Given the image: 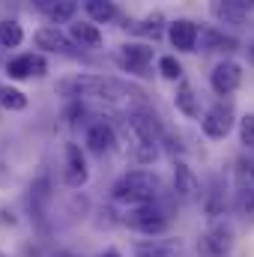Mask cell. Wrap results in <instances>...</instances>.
I'll return each mask as SVG.
<instances>
[{
	"instance_id": "obj_1",
	"label": "cell",
	"mask_w": 254,
	"mask_h": 257,
	"mask_svg": "<svg viewBox=\"0 0 254 257\" xmlns=\"http://www.w3.org/2000/svg\"><path fill=\"white\" fill-rule=\"evenodd\" d=\"M57 96H66L72 102L81 99H105V102H117V99H135L138 105H144V93L138 87H132L120 78H105V75H69L57 81Z\"/></svg>"
},
{
	"instance_id": "obj_2",
	"label": "cell",
	"mask_w": 254,
	"mask_h": 257,
	"mask_svg": "<svg viewBox=\"0 0 254 257\" xmlns=\"http://www.w3.org/2000/svg\"><path fill=\"white\" fill-rule=\"evenodd\" d=\"M162 192V183L153 171L138 168V171H126L114 186H111V197L114 203L123 206H141V203H156Z\"/></svg>"
},
{
	"instance_id": "obj_3",
	"label": "cell",
	"mask_w": 254,
	"mask_h": 257,
	"mask_svg": "<svg viewBox=\"0 0 254 257\" xmlns=\"http://www.w3.org/2000/svg\"><path fill=\"white\" fill-rule=\"evenodd\" d=\"M123 224L144 236H159L171 227V215L159 203H141V206H129L123 215Z\"/></svg>"
},
{
	"instance_id": "obj_4",
	"label": "cell",
	"mask_w": 254,
	"mask_h": 257,
	"mask_svg": "<svg viewBox=\"0 0 254 257\" xmlns=\"http://www.w3.org/2000/svg\"><path fill=\"white\" fill-rule=\"evenodd\" d=\"M236 123V114H233V105L230 102H215L203 117H200V132L212 141H221L230 135V128Z\"/></svg>"
},
{
	"instance_id": "obj_5",
	"label": "cell",
	"mask_w": 254,
	"mask_h": 257,
	"mask_svg": "<svg viewBox=\"0 0 254 257\" xmlns=\"http://www.w3.org/2000/svg\"><path fill=\"white\" fill-rule=\"evenodd\" d=\"M117 63L132 75H150V63H153V45L147 42H126L117 51Z\"/></svg>"
},
{
	"instance_id": "obj_6",
	"label": "cell",
	"mask_w": 254,
	"mask_h": 257,
	"mask_svg": "<svg viewBox=\"0 0 254 257\" xmlns=\"http://www.w3.org/2000/svg\"><path fill=\"white\" fill-rule=\"evenodd\" d=\"M126 123H129V132L135 135L138 144H159V141H162L159 120H156V114L147 111V108H132L129 117H126Z\"/></svg>"
},
{
	"instance_id": "obj_7",
	"label": "cell",
	"mask_w": 254,
	"mask_h": 257,
	"mask_svg": "<svg viewBox=\"0 0 254 257\" xmlns=\"http://www.w3.org/2000/svg\"><path fill=\"white\" fill-rule=\"evenodd\" d=\"M230 245H233V230H230V224H224V221H215V224L197 239V251L203 257H224L230 251Z\"/></svg>"
},
{
	"instance_id": "obj_8",
	"label": "cell",
	"mask_w": 254,
	"mask_h": 257,
	"mask_svg": "<svg viewBox=\"0 0 254 257\" xmlns=\"http://www.w3.org/2000/svg\"><path fill=\"white\" fill-rule=\"evenodd\" d=\"M90 180V168H87V159L81 153L78 144H66V153H63V183L69 189H81L87 186Z\"/></svg>"
},
{
	"instance_id": "obj_9",
	"label": "cell",
	"mask_w": 254,
	"mask_h": 257,
	"mask_svg": "<svg viewBox=\"0 0 254 257\" xmlns=\"http://www.w3.org/2000/svg\"><path fill=\"white\" fill-rule=\"evenodd\" d=\"M239 84H242V66L236 63V60H221V63L209 72V87H212L218 96L236 93Z\"/></svg>"
},
{
	"instance_id": "obj_10",
	"label": "cell",
	"mask_w": 254,
	"mask_h": 257,
	"mask_svg": "<svg viewBox=\"0 0 254 257\" xmlns=\"http://www.w3.org/2000/svg\"><path fill=\"white\" fill-rule=\"evenodd\" d=\"M6 75L12 81H27V78H45L48 75V60L42 54H18L6 63Z\"/></svg>"
},
{
	"instance_id": "obj_11",
	"label": "cell",
	"mask_w": 254,
	"mask_h": 257,
	"mask_svg": "<svg viewBox=\"0 0 254 257\" xmlns=\"http://www.w3.org/2000/svg\"><path fill=\"white\" fill-rule=\"evenodd\" d=\"M197 33H200V27H197L191 18H177V21L168 24V39H171V45H174L180 54L197 51Z\"/></svg>"
},
{
	"instance_id": "obj_12",
	"label": "cell",
	"mask_w": 254,
	"mask_h": 257,
	"mask_svg": "<svg viewBox=\"0 0 254 257\" xmlns=\"http://www.w3.org/2000/svg\"><path fill=\"white\" fill-rule=\"evenodd\" d=\"M174 194H177V200H183V203H194V200L200 197V183H197L194 171H191L183 159L174 162Z\"/></svg>"
},
{
	"instance_id": "obj_13",
	"label": "cell",
	"mask_w": 254,
	"mask_h": 257,
	"mask_svg": "<svg viewBox=\"0 0 254 257\" xmlns=\"http://www.w3.org/2000/svg\"><path fill=\"white\" fill-rule=\"evenodd\" d=\"M245 9H248V0H209L212 18L230 27H239L245 21Z\"/></svg>"
},
{
	"instance_id": "obj_14",
	"label": "cell",
	"mask_w": 254,
	"mask_h": 257,
	"mask_svg": "<svg viewBox=\"0 0 254 257\" xmlns=\"http://www.w3.org/2000/svg\"><path fill=\"white\" fill-rule=\"evenodd\" d=\"M84 144H87V150L93 156H108L114 150V144H117V135L108 123H93L84 135Z\"/></svg>"
},
{
	"instance_id": "obj_15",
	"label": "cell",
	"mask_w": 254,
	"mask_h": 257,
	"mask_svg": "<svg viewBox=\"0 0 254 257\" xmlns=\"http://www.w3.org/2000/svg\"><path fill=\"white\" fill-rule=\"evenodd\" d=\"M33 42H36V48L54 51V54H69L72 51V36L63 33V30H57V27H39L33 33Z\"/></svg>"
},
{
	"instance_id": "obj_16",
	"label": "cell",
	"mask_w": 254,
	"mask_h": 257,
	"mask_svg": "<svg viewBox=\"0 0 254 257\" xmlns=\"http://www.w3.org/2000/svg\"><path fill=\"white\" fill-rule=\"evenodd\" d=\"M36 12H42L51 24H66L75 18V9H78V0H33Z\"/></svg>"
},
{
	"instance_id": "obj_17",
	"label": "cell",
	"mask_w": 254,
	"mask_h": 257,
	"mask_svg": "<svg viewBox=\"0 0 254 257\" xmlns=\"http://www.w3.org/2000/svg\"><path fill=\"white\" fill-rule=\"evenodd\" d=\"M197 45H200V51H233V48H236V39L227 36V33L218 30V27H200Z\"/></svg>"
},
{
	"instance_id": "obj_18",
	"label": "cell",
	"mask_w": 254,
	"mask_h": 257,
	"mask_svg": "<svg viewBox=\"0 0 254 257\" xmlns=\"http://www.w3.org/2000/svg\"><path fill=\"white\" fill-rule=\"evenodd\" d=\"M69 36L81 48H99L102 45V30L96 27V21H72L69 24Z\"/></svg>"
},
{
	"instance_id": "obj_19",
	"label": "cell",
	"mask_w": 254,
	"mask_h": 257,
	"mask_svg": "<svg viewBox=\"0 0 254 257\" xmlns=\"http://www.w3.org/2000/svg\"><path fill=\"white\" fill-rule=\"evenodd\" d=\"M174 105H177V111L186 114L189 120H197V117H200V102H197V96H194V87L186 84V81L177 87V93H174Z\"/></svg>"
},
{
	"instance_id": "obj_20",
	"label": "cell",
	"mask_w": 254,
	"mask_h": 257,
	"mask_svg": "<svg viewBox=\"0 0 254 257\" xmlns=\"http://www.w3.org/2000/svg\"><path fill=\"white\" fill-rule=\"evenodd\" d=\"M135 257H180V245L165 239H144L135 245Z\"/></svg>"
},
{
	"instance_id": "obj_21",
	"label": "cell",
	"mask_w": 254,
	"mask_h": 257,
	"mask_svg": "<svg viewBox=\"0 0 254 257\" xmlns=\"http://www.w3.org/2000/svg\"><path fill=\"white\" fill-rule=\"evenodd\" d=\"M84 9H87V18L96 21V24H108L117 15V3L114 0H84Z\"/></svg>"
},
{
	"instance_id": "obj_22",
	"label": "cell",
	"mask_w": 254,
	"mask_h": 257,
	"mask_svg": "<svg viewBox=\"0 0 254 257\" xmlns=\"http://www.w3.org/2000/svg\"><path fill=\"white\" fill-rule=\"evenodd\" d=\"M0 108L3 111H24L27 108V96L18 90V87H12V84H3L0 87Z\"/></svg>"
},
{
	"instance_id": "obj_23",
	"label": "cell",
	"mask_w": 254,
	"mask_h": 257,
	"mask_svg": "<svg viewBox=\"0 0 254 257\" xmlns=\"http://www.w3.org/2000/svg\"><path fill=\"white\" fill-rule=\"evenodd\" d=\"M24 42V30L15 18H3L0 21V45L3 48H18Z\"/></svg>"
},
{
	"instance_id": "obj_24",
	"label": "cell",
	"mask_w": 254,
	"mask_h": 257,
	"mask_svg": "<svg viewBox=\"0 0 254 257\" xmlns=\"http://www.w3.org/2000/svg\"><path fill=\"white\" fill-rule=\"evenodd\" d=\"M165 21H162V15H150V18H144V21H138L135 27H132V33H138V36H147V39H162V33H165V27H162Z\"/></svg>"
},
{
	"instance_id": "obj_25",
	"label": "cell",
	"mask_w": 254,
	"mask_h": 257,
	"mask_svg": "<svg viewBox=\"0 0 254 257\" xmlns=\"http://www.w3.org/2000/svg\"><path fill=\"white\" fill-rule=\"evenodd\" d=\"M159 75L165 81H180L183 78V63L174 54H165V57H159Z\"/></svg>"
},
{
	"instance_id": "obj_26",
	"label": "cell",
	"mask_w": 254,
	"mask_h": 257,
	"mask_svg": "<svg viewBox=\"0 0 254 257\" xmlns=\"http://www.w3.org/2000/svg\"><path fill=\"white\" fill-rule=\"evenodd\" d=\"M236 209H239V215H245L248 221H254V186L239 189V194H236Z\"/></svg>"
},
{
	"instance_id": "obj_27",
	"label": "cell",
	"mask_w": 254,
	"mask_h": 257,
	"mask_svg": "<svg viewBox=\"0 0 254 257\" xmlns=\"http://www.w3.org/2000/svg\"><path fill=\"white\" fill-rule=\"evenodd\" d=\"M239 144L242 147H254V114H245L239 120Z\"/></svg>"
},
{
	"instance_id": "obj_28",
	"label": "cell",
	"mask_w": 254,
	"mask_h": 257,
	"mask_svg": "<svg viewBox=\"0 0 254 257\" xmlns=\"http://www.w3.org/2000/svg\"><path fill=\"white\" fill-rule=\"evenodd\" d=\"M99 257H120V251H117V248H108V251H102Z\"/></svg>"
},
{
	"instance_id": "obj_29",
	"label": "cell",
	"mask_w": 254,
	"mask_h": 257,
	"mask_svg": "<svg viewBox=\"0 0 254 257\" xmlns=\"http://www.w3.org/2000/svg\"><path fill=\"white\" fill-rule=\"evenodd\" d=\"M248 63H254V42L248 45Z\"/></svg>"
},
{
	"instance_id": "obj_30",
	"label": "cell",
	"mask_w": 254,
	"mask_h": 257,
	"mask_svg": "<svg viewBox=\"0 0 254 257\" xmlns=\"http://www.w3.org/2000/svg\"><path fill=\"white\" fill-rule=\"evenodd\" d=\"M251 180H254V165H251Z\"/></svg>"
},
{
	"instance_id": "obj_31",
	"label": "cell",
	"mask_w": 254,
	"mask_h": 257,
	"mask_svg": "<svg viewBox=\"0 0 254 257\" xmlns=\"http://www.w3.org/2000/svg\"><path fill=\"white\" fill-rule=\"evenodd\" d=\"M0 257H6V254H3V251H0Z\"/></svg>"
}]
</instances>
